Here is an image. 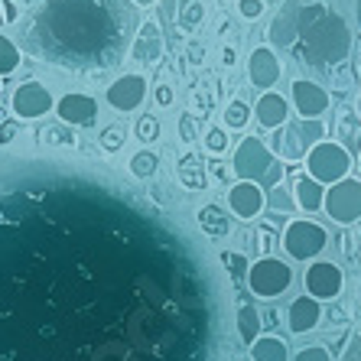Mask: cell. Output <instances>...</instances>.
I'll return each mask as SVG.
<instances>
[{
	"instance_id": "obj_12",
	"label": "cell",
	"mask_w": 361,
	"mask_h": 361,
	"mask_svg": "<svg viewBox=\"0 0 361 361\" xmlns=\"http://www.w3.org/2000/svg\"><path fill=\"white\" fill-rule=\"evenodd\" d=\"M251 118L264 127V130H277L290 121V101L283 98L280 92H264L261 98L254 101Z\"/></svg>"
},
{
	"instance_id": "obj_21",
	"label": "cell",
	"mask_w": 361,
	"mask_h": 361,
	"mask_svg": "<svg viewBox=\"0 0 361 361\" xmlns=\"http://www.w3.org/2000/svg\"><path fill=\"white\" fill-rule=\"evenodd\" d=\"M199 228L209 238H225L228 231H231V221H228V215L219 209V205H202L199 209Z\"/></svg>"
},
{
	"instance_id": "obj_38",
	"label": "cell",
	"mask_w": 361,
	"mask_h": 361,
	"mask_svg": "<svg viewBox=\"0 0 361 361\" xmlns=\"http://www.w3.org/2000/svg\"><path fill=\"white\" fill-rule=\"evenodd\" d=\"M13 134H17V124H13V121H4V124H0V143L13 140Z\"/></svg>"
},
{
	"instance_id": "obj_36",
	"label": "cell",
	"mask_w": 361,
	"mask_h": 361,
	"mask_svg": "<svg viewBox=\"0 0 361 361\" xmlns=\"http://www.w3.org/2000/svg\"><path fill=\"white\" fill-rule=\"evenodd\" d=\"M270 231H274V228H257V241H261V254L264 257H270V247H274V235H270Z\"/></svg>"
},
{
	"instance_id": "obj_26",
	"label": "cell",
	"mask_w": 361,
	"mask_h": 361,
	"mask_svg": "<svg viewBox=\"0 0 361 361\" xmlns=\"http://www.w3.org/2000/svg\"><path fill=\"white\" fill-rule=\"evenodd\" d=\"M264 205H270L274 212H293V192L290 189H283V185H274V189H267V195H264Z\"/></svg>"
},
{
	"instance_id": "obj_5",
	"label": "cell",
	"mask_w": 361,
	"mask_h": 361,
	"mask_svg": "<svg viewBox=\"0 0 361 361\" xmlns=\"http://www.w3.org/2000/svg\"><path fill=\"white\" fill-rule=\"evenodd\" d=\"M322 212L338 225H355L361 221V179H338V183L326 185V199H322Z\"/></svg>"
},
{
	"instance_id": "obj_32",
	"label": "cell",
	"mask_w": 361,
	"mask_h": 361,
	"mask_svg": "<svg viewBox=\"0 0 361 361\" xmlns=\"http://www.w3.org/2000/svg\"><path fill=\"white\" fill-rule=\"evenodd\" d=\"M293 361H332V355H329V348H322V345H310V348L296 352Z\"/></svg>"
},
{
	"instance_id": "obj_45",
	"label": "cell",
	"mask_w": 361,
	"mask_h": 361,
	"mask_svg": "<svg viewBox=\"0 0 361 361\" xmlns=\"http://www.w3.org/2000/svg\"><path fill=\"white\" fill-rule=\"evenodd\" d=\"M358 114H361V98H358Z\"/></svg>"
},
{
	"instance_id": "obj_42",
	"label": "cell",
	"mask_w": 361,
	"mask_h": 361,
	"mask_svg": "<svg viewBox=\"0 0 361 361\" xmlns=\"http://www.w3.org/2000/svg\"><path fill=\"white\" fill-rule=\"evenodd\" d=\"M221 62H225V66H235V49H225V52H221Z\"/></svg>"
},
{
	"instance_id": "obj_22",
	"label": "cell",
	"mask_w": 361,
	"mask_h": 361,
	"mask_svg": "<svg viewBox=\"0 0 361 361\" xmlns=\"http://www.w3.org/2000/svg\"><path fill=\"white\" fill-rule=\"evenodd\" d=\"M157 169H160V157L153 150H140L130 157V173H134L137 179H153Z\"/></svg>"
},
{
	"instance_id": "obj_9",
	"label": "cell",
	"mask_w": 361,
	"mask_h": 361,
	"mask_svg": "<svg viewBox=\"0 0 361 361\" xmlns=\"http://www.w3.org/2000/svg\"><path fill=\"white\" fill-rule=\"evenodd\" d=\"M290 94H293V108L300 114V121H319L332 104L326 88L319 82H310V78H296Z\"/></svg>"
},
{
	"instance_id": "obj_2",
	"label": "cell",
	"mask_w": 361,
	"mask_h": 361,
	"mask_svg": "<svg viewBox=\"0 0 361 361\" xmlns=\"http://www.w3.org/2000/svg\"><path fill=\"white\" fill-rule=\"evenodd\" d=\"M302 163H306V176L310 179H316L319 185H332L348 176V169H352V150L336 140H319L310 147V153L302 157Z\"/></svg>"
},
{
	"instance_id": "obj_24",
	"label": "cell",
	"mask_w": 361,
	"mask_h": 361,
	"mask_svg": "<svg viewBox=\"0 0 361 361\" xmlns=\"http://www.w3.org/2000/svg\"><path fill=\"white\" fill-rule=\"evenodd\" d=\"M202 20H205V7H202L199 0H185L183 7H179V13H176V23H179V30H183V33L195 30Z\"/></svg>"
},
{
	"instance_id": "obj_14",
	"label": "cell",
	"mask_w": 361,
	"mask_h": 361,
	"mask_svg": "<svg viewBox=\"0 0 361 361\" xmlns=\"http://www.w3.org/2000/svg\"><path fill=\"white\" fill-rule=\"evenodd\" d=\"M228 205L241 221H254L264 212V189L257 183H235L228 189Z\"/></svg>"
},
{
	"instance_id": "obj_33",
	"label": "cell",
	"mask_w": 361,
	"mask_h": 361,
	"mask_svg": "<svg viewBox=\"0 0 361 361\" xmlns=\"http://www.w3.org/2000/svg\"><path fill=\"white\" fill-rule=\"evenodd\" d=\"M238 13L244 20H257L264 13V0H238Z\"/></svg>"
},
{
	"instance_id": "obj_18",
	"label": "cell",
	"mask_w": 361,
	"mask_h": 361,
	"mask_svg": "<svg viewBox=\"0 0 361 361\" xmlns=\"http://www.w3.org/2000/svg\"><path fill=\"white\" fill-rule=\"evenodd\" d=\"M179 179L189 192H202V189H209V176H205V160H202L199 153H189L179 160Z\"/></svg>"
},
{
	"instance_id": "obj_8",
	"label": "cell",
	"mask_w": 361,
	"mask_h": 361,
	"mask_svg": "<svg viewBox=\"0 0 361 361\" xmlns=\"http://www.w3.org/2000/svg\"><path fill=\"white\" fill-rule=\"evenodd\" d=\"M306 296H312L316 302H326V300H336L342 293L345 277H342V267L332 261H316L306 267Z\"/></svg>"
},
{
	"instance_id": "obj_16",
	"label": "cell",
	"mask_w": 361,
	"mask_h": 361,
	"mask_svg": "<svg viewBox=\"0 0 361 361\" xmlns=\"http://www.w3.org/2000/svg\"><path fill=\"white\" fill-rule=\"evenodd\" d=\"M163 52V33L160 26L153 23V20H147V23H140V30H137V39H134V59L140 62H157Z\"/></svg>"
},
{
	"instance_id": "obj_17",
	"label": "cell",
	"mask_w": 361,
	"mask_h": 361,
	"mask_svg": "<svg viewBox=\"0 0 361 361\" xmlns=\"http://www.w3.org/2000/svg\"><path fill=\"white\" fill-rule=\"evenodd\" d=\"M322 199H326V185H319L316 179H310L306 173H300L293 183V202L296 209L302 212H319L322 209Z\"/></svg>"
},
{
	"instance_id": "obj_31",
	"label": "cell",
	"mask_w": 361,
	"mask_h": 361,
	"mask_svg": "<svg viewBox=\"0 0 361 361\" xmlns=\"http://www.w3.org/2000/svg\"><path fill=\"white\" fill-rule=\"evenodd\" d=\"M179 137H183L185 143H195L199 140V127H195V118L185 111V114H179Z\"/></svg>"
},
{
	"instance_id": "obj_35",
	"label": "cell",
	"mask_w": 361,
	"mask_h": 361,
	"mask_svg": "<svg viewBox=\"0 0 361 361\" xmlns=\"http://www.w3.org/2000/svg\"><path fill=\"white\" fill-rule=\"evenodd\" d=\"M173 98H176V92H173L169 85H160V88L153 92V101H157L160 108H169V104H173Z\"/></svg>"
},
{
	"instance_id": "obj_19",
	"label": "cell",
	"mask_w": 361,
	"mask_h": 361,
	"mask_svg": "<svg viewBox=\"0 0 361 361\" xmlns=\"http://www.w3.org/2000/svg\"><path fill=\"white\" fill-rule=\"evenodd\" d=\"M251 358L254 361H290V348L277 336H257L251 342Z\"/></svg>"
},
{
	"instance_id": "obj_13",
	"label": "cell",
	"mask_w": 361,
	"mask_h": 361,
	"mask_svg": "<svg viewBox=\"0 0 361 361\" xmlns=\"http://www.w3.org/2000/svg\"><path fill=\"white\" fill-rule=\"evenodd\" d=\"M56 111H59V121H66L72 127H85L98 118V101L85 92H68L59 98Z\"/></svg>"
},
{
	"instance_id": "obj_28",
	"label": "cell",
	"mask_w": 361,
	"mask_h": 361,
	"mask_svg": "<svg viewBox=\"0 0 361 361\" xmlns=\"http://www.w3.org/2000/svg\"><path fill=\"white\" fill-rule=\"evenodd\" d=\"M219 261L228 267L231 280L247 277V257H244V254H238V251H221V254H219Z\"/></svg>"
},
{
	"instance_id": "obj_37",
	"label": "cell",
	"mask_w": 361,
	"mask_h": 361,
	"mask_svg": "<svg viewBox=\"0 0 361 361\" xmlns=\"http://www.w3.org/2000/svg\"><path fill=\"white\" fill-rule=\"evenodd\" d=\"M0 17L7 20V23H13V20L20 17V10H17V4L13 0H0Z\"/></svg>"
},
{
	"instance_id": "obj_25",
	"label": "cell",
	"mask_w": 361,
	"mask_h": 361,
	"mask_svg": "<svg viewBox=\"0 0 361 361\" xmlns=\"http://www.w3.org/2000/svg\"><path fill=\"white\" fill-rule=\"evenodd\" d=\"M20 66V49L17 42L7 39V36L0 33V75H10L13 68Z\"/></svg>"
},
{
	"instance_id": "obj_29",
	"label": "cell",
	"mask_w": 361,
	"mask_h": 361,
	"mask_svg": "<svg viewBox=\"0 0 361 361\" xmlns=\"http://www.w3.org/2000/svg\"><path fill=\"white\" fill-rule=\"evenodd\" d=\"M205 150L212 157H221L228 150V130L225 127H209V134H205Z\"/></svg>"
},
{
	"instance_id": "obj_34",
	"label": "cell",
	"mask_w": 361,
	"mask_h": 361,
	"mask_svg": "<svg viewBox=\"0 0 361 361\" xmlns=\"http://www.w3.org/2000/svg\"><path fill=\"white\" fill-rule=\"evenodd\" d=\"M183 4L185 0H163L160 4V20H157V23H176V13H179Z\"/></svg>"
},
{
	"instance_id": "obj_30",
	"label": "cell",
	"mask_w": 361,
	"mask_h": 361,
	"mask_svg": "<svg viewBox=\"0 0 361 361\" xmlns=\"http://www.w3.org/2000/svg\"><path fill=\"white\" fill-rule=\"evenodd\" d=\"M124 140H127V130L124 127H118V124H111V127L101 130V147H104V150H121Z\"/></svg>"
},
{
	"instance_id": "obj_39",
	"label": "cell",
	"mask_w": 361,
	"mask_h": 361,
	"mask_svg": "<svg viewBox=\"0 0 361 361\" xmlns=\"http://www.w3.org/2000/svg\"><path fill=\"white\" fill-rule=\"evenodd\" d=\"M209 169H212V173H215V176H219V179H215V183H225V176H228V169H225V166H221V163H219V157H212Z\"/></svg>"
},
{
	"instance_id": "obj_41",
	"label": "cell",
	"mask_w": 361,
	"mask_h": 361,
	"mask_svg": "<svg viewBox=\"0 0 361 361\" xmlns=\"http://www.w3.org/2000/svg\"><path fill=\"white\" fill-rule=\"evenodd\" d=\"M189 59H192V62H202V46H189Z\"/></svg>"
},
{
	"instance_id": "obj_11",
	"label": "cell",
	"mask_w": 361,
	"mask_h": 361,
	"mask_svg": "<svg viewBox=\"0 0 361 361\" xmlns=\"http://www.w3.org/2000/svg\"><path fill=\"white\" fill-rule=\"evenodd\" d=\"M247 75H251V85H257L261 92H274V85L283 75L277 52L267 49V46H257L251 52V59H247Z\"/></svg>"
},
{
	"instance_id": "obj_43",
	"label": "cell",
	"mask_w": 361,
	"mask_h": 361,
	"mask_svg": "<svg viewBox=\"0 0 361 361\" xmlns=\"http://www.w3.org/2000/svg\"><path fill=\"white\" fill-rule=\"evenodd\" d=\"M130 4H134V7H153L157 0H130Z\"/></svg>"
},
{
	"instance_id": "obj_27",
	"label": "cell",
	"mask_w": 361,
	"mask_h": 361,
	"mask_svg": "<svg viewBox=\"0 0 361 361\" xmlns=\"http://www.w3.org/2000/svg\"><path fill=\"white\" fill-rule=\"evenodd\" d=\"M134 134L140 143H157L160 140V121L153 118V114H143V118H137Z\"/></svg>"
},
{
	"instance_id": "obj_44",
	"label": "cell",
	"mask_w": 361,
	"mask_h": 361,
	"mask_svg": "<svg viewBox=\"0 0 361 361\" xmlns=\"http://www.w3.org/2000/svg\"><path fill=\"white\" fill-rule=\"evenodd\" d=\"M358 17H361V0H358Z\"/></svg>"
},
{
	"instance_id": "obj_40",
	"label": "cell",
	"mask_w": 361,
	"mask_h": 361,
	"mask_svg": "<svg viewBox=\"0 0 361 361\" xmlns=\"http://www.w3.org/2000/svg\"><path fill=\"white\" fill-rule=\"evenodd\" d=\"M342 251L345 254H355V235H352V231H342Z\"/></svg>"
},
{
	"instance_id": "obj_4",
	"label": "cell",
	"mask_w": 361,
	"mask_h": 361,
	"mask_svg": "<svg viewBox=\"0 0 361 361\" xmlns=\"http://www.w3.org/2000/svg\"><path fill=\"white\" fill-rule=\"evenodd\" d=\"M329 244V231L319 221L310 219H296L283 228V251L293 257V261H312L326 251Z\"/></svg>"
},
{
	"instance_id": "obj_23",
	"label": "cell",
	"mask_w": 361,
	"mask_h": 361,
	"mask_svg": "<svg viewBox=\"0 0 361 361\" xmlns=\"http://www.w3.org/2000/svg\"><path fill=\"white\" fill-rule=\"evenodd\" d=\"M247 121H251V108H247V101H241V98L228 101V108H225V130H244V127H247Z\"/></svg>"
},
{
	"instance_id": "obj_7",
	"label": "cell",
	"mask_w": 361,
	"mask_h": 361,
	"mask_svg": "<svg viewBox=\"0 0 361 361\" xmlns=\"http://www.w3.org/2000/svg\"><path fill=\"white\" fill-rule=\"evenodd\" d=\"M10 108H13V114L23 121H39L46 118L52 108H56V98L49 94V88L39 82H23L13 92V98H10Z\"/></svg>"
},
{
	"instance_id": "obj_1",
	"label": "cell",
	"mask_w": 361,
	"mask_h": 361,
	"mask_svg": "<svg viewBox=\"0 0 361 361\" xmlns=\"http://www.w3.org/2000/svg\"><path fill=\"white\" fill-rule=\"evenodd\" d=\"M231 169L241 183H257L264 189L280 185V179L286 176L283 160L274 157V150H267V143L261 137H241V143L231 153Z\"/></svg>"
},
{
	"instance_id": "obj_6",
	"label": "cell",
	"mask_w": 361,
	"mask_h": 361,
	"mask_svg": "<svg viewBox=\"0 0 361 361\" xmlns=\"http://www.w3.org/2000/svg\"><path fill=\"white\" fill-rule=\"evenodd\" d=\"M322 140V124L319 121H296L290 127H277V153L280 160L300 163L306 153H310L312 143Z\"/></svg>"
},
{
	"instance_id": "obj_10",
	"label": "cell",
	"mask_w": 361,
	"mask_h": 361,
	"mask_svg": "<svg viewBox=\"0 0 361 361\" xmlns=\"http://www.w3.org/2000/svg\"><path fill=\"white\" fill-rule=\"evenodd\" d=\"M147 101V78L143 75H121L108 88V104L121 114H130Z\"/></svg>"
},
{
	"instance_id": "obj_15",
	"label": "cell",
	"mask_w": 361,
	"mask_h": 361,
	"mask_svg": "<svg viewBox=\"0 0 361 361\" xmlns=\"http://www.w3.org/2000/svg\"><path fill=\"white\" fill-rule=\"evenodd\" d=\"M322 319V302H316L312 296H296L290 306H286V326L293 336H306L319 326Z\"/></svg>"
},
{
	"instance_id": "obj_3",
	"label": "cell",
	"mask_w": 361,
	"mask_h": 361,
	"mask_svg": "<svg viewBox=\"0 0 361 361\" xmlns=\"http://www.w3.org/2000/svg\"><path fill=\"white\" fill-rule=\"evenodd\" d=\"M293 283V270L286 261H277V257H261L247 267V286H251L254 296L261 300H277L290 290Z\"/></svg>"
},
{
	"instance_id": "obj_20",
	"label": "cell",
	"mask_w": 361,
	"mask_h": 361,
	"mask_svg": "<svg viewBox=\"0 0 361 361\" xmlns=\"http://www.w3.org/2000/svg\"><path fill=\"white\" fill-rule=\"evenodd\" d=\"M261 329H264V316L257 312V306L254 302H241L238 306V336H241V342L251 345L254 338L261 336Z\"/></svg>"
}]
</instances>
